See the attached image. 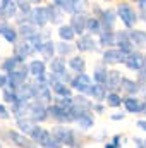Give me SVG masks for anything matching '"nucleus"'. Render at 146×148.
I'll use <instances>...</instances> for the list:
<instances>
[{
  "mask_svg": "<svg viewBox=\"0 0 146 148\" xmlns=\"http://www.w3.org/2000/svg\"><path fill=\"white\" fill-rule=\"evenodd\" d=\"M76 126H77V131L83 134V133H88V131H91L93 127H95V114L93 112H83L77 119H76V122H74Z\"/></svg>",
  "mask_w": 146,
  "mask_h": 148,
  "instance_id": "393cba45",
  "label": "nucleus"
},
{
  "mask_svg": "<svg viewBox=\"0 0 146 148\" xmlns=\"http://www.w3.org/2000/svg\"><path fill=\"white\" fill-rule=\"evenodd\" d=\"M103 148H117V147H115L113 143H110V141H105V143H103Z\"/></svg>",
  "mask_w": 146,
  "mask_h": 148,
  "instance_id": "603ef678",
  "label": "nucleus"
},
{
  "mask_svg": "<svg viewBox=\"0 0 146 148\" xmlns=\"http://www.w3.org/2000/svg\"><path fill=\"white\" fill-rule=\"evenodd\" d=\"M28 64V73H29V79H36V77H41V76H46L48 74V66L45 60H41L40 57H35L31 59Z\"/></svg>",
  "mask_w": 146,
  "mask_h": 148,
  "instance_id": "6ab92c4d",
  "label": "nucleus"
},
{
  "mask_svg": "<svg viewBox=\"0 0 146 148\" xmlns=\"http://www.w3.org/2000/svg\"><path fill=\"white\" fill-rule=\"evenodd\" d=\"M129 40H131L134 50L146 52V29H141V28L131 29L129 31Z\"/></svg>",
  "mask_w": 146,
  "mask_h": 148,
  "instance_id": "b1692460",
  "label": "nucleus"
},
{
  "mask_svg": "<svg viewBox=\"0 0 146 148\" xmlns=\"http://www.w3.org/2000/svg\"><path fill=\"white\" fill-rule=\"evenodd\" d=\"M26 119L33 121L38 126H43V122L48 121V107L38 102H29L26 107Z\"/></svg>",
  "mask_w": 146,
  "mask_h": 148,
  "instance_id": "423d86ee",
  "label": "nucleus"
},
{
  "mask_svg": "<svg viewBox=\"0 0 146 148\" xmlns=\"http://www.w3.org/2000/svg\"><path fill=\"white\" fill-rule=\"evenodd\" d=\"M105 110H107L105 103H93V105H91V112H93L95 115H102V114H105Z\"/></svg>",
  "mask_w": 146,
  "mask_h": 148,
  "instance_id": "79ce46f5",
  "label": "nucleus"
},
{
  "mask_svg": "<svg viewBox=\"0 0 146 148\" xmlns=\"http://www.w3.org/2000/svg\"><path fill=\"white\" fill-rule=\"evenodd\" d=\"M126 117H127L126 112H113V114L110 115V121H113V122H122V121H126Z\"/></svg>",
  "mask_w": 146,
  "mask_h": 148,
  "instance_id": "c03bdc74",
  "label": "nucleus"
},
{
  "mask_svg": "<svg viewBox=\"0 0 146 148\" xmlns=\"http://www.w3.org/2000/svg\"><path fill=\"white\" fill-rule=\"evenodd\" d=\"M136 7L138 12H146V0H136Z\"/></svg>",
  "mask_w": 146,
  "mask_h": 148,
  "instance_id": "49530a36",
  "label": "nucleus"
},
{
  "mask_svg": "<svg viewBox=\"0 0 146 148\" xmlns=\"http://www.w3.org/2000/svg\"><path fill=\"white\" fill-rule=\"evenodd\" d=\"M0 36L3 38L9 45H12V47L19 41V35H17V29H16L14 23L3 21V19H0Z\"/></svg>",
  "mask_w": 146,
  "mask_h": 148,
  "instance_id": "f3484780",
  "label": "nucleus"
},
{
  "mask_svg": "<svg viewBox=\"0 0 146 148\" xmlns=\"http://www.w3.org/2000/svg\"><path fill=\"white\" fill-rule=\"evenodd\" d=\"M139 98H141V114L146 115V93L145 95H141Z\"/></svg>",
  "mask_w": 146,
  "mask_h": 148,
  "instance_id": "09e8293b",
  "label": "nucleus"
},
{
  "mask_svg": "<svg viewBox=\"0 0 146 148\" xmlns=\"http://www.w3.org/2000/svg\"><path fill=\"white\" fill-rule=\"evenodd\" d=\"M74 47H76V52L84 55V53H95V52H100V47H98V41L95 36H89V35H83V36H77L74 41Z\"/></svg>",
  "mask_w": 146,
  "mask_h": 148,
  "instance_id": "6e6552de",
  "label": "nucleus"
},
{
  "mask_svg": "<svg viewBox=\"0 0 146 148\" xmlns=\"http://www.w3.org/2000/svg\"><path fill=\"white\" fill-rule=\"evenodd\" d=\"M57 38L59 41H67V43H74L76 41V35H74L72 28L69 26V23H64L57 28Z\"/></svg>",
  "mask_w": 146,
  "mask_h": 148,
  "instance_id": "473e14b6",
  "label": "nucleus"
},
{
  "mask_svg": "<svg viewBox=\"0 0 146 148\" xmlns=\"http://www.w3.org/2000/svg\"><path fill=\"white\" fill-rule=\"evenodd\" d=\"M16 3H17V14H19V16L28 17L29 12L33 10V3H31L29 0H17Z\"/></svg>",
  "mask_w": 146,
  "mask_h": 148,
  "instance_id": "58836bf2",
  "label": "nucleus"
},
{
  "mask_svg": "<svg viewBox=\"0 0 146 148\" xmlns=\"http://www.w3.org/2000/svg\"><path fill=\"white\" fill-rule=\"evenodd\" d=\"M132 143L136 145V148H146V138H139V136L136 138L134 136L132 138Z\"/></svg>",
  "mask_w": 146,
  "mask_h": 148,
  "instance_id": "a18cd8bd",
  "label": "nucleus"
},
{
  "mask_svg": "<svg viewBox=\"0 0 146 148\" xmlns=\"http://www.w3.org/2000/svg\"><path fill=\"white\" fill-rule=\"evenodd\" d=\"M115 48L122 55H129L131 52H134V47H132V43L129 40V31L115 29Z\"/></svg>",
  "mask_w": 146,
  "mask_h": 148,
  "instance_id": "f8f14e48",
  "label": "nucleus"
},
{
  "mask_svg": "<svg viewBox=\"0 0 146 148\" xmlns=\"http://www.w3.org/2000/svg\"><path fill=\"white\" fill-rule=\"evenodd\" d=\"M9 119H12L9 107L3 105V103H0V121H9Z\"/></svg>",
  "mask_w": 146,
  "mask_h": 148,
  "instance_id": "a19ab883",
  "label": "nucleus"
},
{
  "mask_svg": "<svg viewBox=\"0 0 146 148\" xmlns=\"http://www.w3.org/2000/svg\"><path fill=\"white\" fill-rule=\"evenodd\" d=\"M143 60H145V52L134 50V52H131L129 55H126L122 66H124L127 71H131V73H138V71L141 69V66H143Z\"/></svg>",
  "mask_w": 146,
  "mask_h": 148,
  "instance_id": "a211bd4d",
  "label": "nucleus"
},
{
  "mask_svg": "<svg viewBox=\"0 0 146 148\" xmlns=\"http://www.w3.org/2000/svg\"><path fill=\"white\" fill-rule=\"evenodd\" d=\"M7 86V76L3 73H0V90H3Z\"/></svg>",
  "mask_w": 146,
  "mask_h": 148,
  "instance_id": "8fccbe9b",
  "label": "nucleus"
},
{
  "mask_svg": "<svg viewBox=\"0 0 146 148\" xmlns=\"http://www.w3.org/2000/svg\"><path fill=\"white\" fill-rule=\"evenodd\" d=\"M38 53H40V59L48 64L55 57V41H53V38L52 40H45L43 45H41V48L38 50Z\"/></svg>",
  "mask_w": 146,
  "mask_h": 148,
  "instance_id": "c756f323",
  "label": "nucleus"
},
{
  "mask_svg": "<svg viewBox=\"0 0 146 148\" xmlns=\"http://www.w3.org/2000/svg\"><path fill=\"white\" fill-rule=\"evenodd\" d=\"M53 3L69 17L81 14L84 10H89V5H91V2H86V0H53Z\"/></svg>",
  "mask_w": 146,
  "mask_h": 148,
  "instance_id": "20e7f679",
  "label": "nucleus"
},
{
  "mask_svg": "<svg viewBox=\"0 0 146 148\" xmlns=\"http://www.w3.org/2000/svg\"><path fill=\"white\" fill-rule=\"evenodd\" d=\"M0 148H3V145H2V141H0Z\"/></svg>",
  "mask_w": 146,
  "mask_h": 148,
  "instance_id": "864d4df0",
  "label": "nucleus"
},
{
  "mask_svg": "<svg viewBox=\"0 0 146 148\" xmlns=\"http://www.w3.org/2000/svg\"><path fill=\"white\" fill-rule=\"evenodd\" d=\"M29 81V73H28V64H21L16 71L7 74V86L12 91H17L23 84H26Z\"/></svg>",
  "mask_w": 146,
  "mask_h": 148,
  "instance_id": "39448f33",
  "label": "nucleus"
},
{
  "mask_svg": "<svg viewBox=\"0 0 146 148\" xmlns=\"http://www.w3.org/2000/svg\"><path fill=\"white\" fill-rule=\"evenodd\" d=\"M88 17H89V10H84V12H81V14L72 16V17L67 21L69 26L72 28V31H74L76 36L86 35V21H88Z\"/></svg>",
  "mask_w": 146,
  "mask_h": 148,
  "instance_id": "dca6fc26",
  "label": "nucleus"
},
{
  "mask_svg": "<svg viewBox=\"0 0 146 148\" xmlns=\"http://www.w3.org/2000/svg\"><path fill=\"white\" fill-rule=\"evenodd\" d=\"M16 29H17L19 40H29L35 33H38V29L33 26V24H29L28 21H26V23H23V24H17V26H16Z\"/></svg>",
  "mask_w": 146,
  "mask_h": 148,
  "instance_id": "c9c22d12",
  "label": "nucleus"
},
{
  "mask_svg": "<svg viewBox=\"0 0 146 148\" xmlns=\"http://www.w3.org/2000/svg\"><path fill=\"white\" fill-rule=\"evenodd\" d=\"M122 107L126 114H141V98L139 97H122Z\"/></svg>",
  "mask_w": 146,
  "mask_h": 148,
  "instance_id": "c85d7f7f",
  "label": "nucleus"
},
{
  "mask_svg": "<svg viewBox=\"0 0 146 148\" xmlns=\"http://www.w3.org/2000/svg\"><path fill=\"white\" fill-rule=\"evenodd\" d=\"M29 138H31V141H33L38 148H62L55 140H53L50 129L45 127V126H36V127L31 131Z\"/></svg>",
  "mask_w": 146,
  "mask_h": 148,
  "instance_id": "7ed1b4c3",
  "label": "nucleus"
},
{
  "mask_svg": "<svg viewBox=\"0 0 146 148\" xmlns=\"http://www.w3.org/2000/svg\"><path fill=\"white\" fill-rule=\"evenodd\" d=\"M100 50H108L115 48V31H103L100 36L96 38Z\"/></svg>",
  "mask_w": 146,
  "mask_h": 148,
  "instance_id": "72a5a7b5",
  "label": "nucleus"
},
{
  "mask_svg": "<svg viewBox=\"0 0 146 148\" xmlns=\"http://www.w3.org/2000/svg\"><path fill=\"white\" fill-rule=\"evenodd\" d=\"M122 97H138V81L134 77H129V76H122L120 79V84H119V91Z\"/></svg>",
  "mask_w": 146,
  "mask_h": 148,
  "instance_id": "aec40b11",
  "label": "nucleus"
},
{
  "mask_svg": "<svg viewBox=\"0 0 146 148\" xmlns=\"http://www.w3.org/2000/svg\"><path fill=\"white\" fill-rule=\"evenodd\" d=\"M93 81H91V76L88 73H83V74H74L71 83H69V88L72 90L74 95H88L89 88H91Z\"/></svg>",
  "mask_w": 146,
  "mask_h": 148,
  "instance_id": "0eeeda50",
  "label": "nucleus"
},
{
  "mask_svg": "<svg viewBox=\"0 0 146 148\" xmlns=\"http://www.w3.org/2000/svg\"><path fill=\"white\" fill-rule=\"evenodd\" d=\"M67 69H69V73H72V74L86 73V69H88V60H86V57L81 55V53H74L72 57L67 59Z\"/></svg>",
  "mask_w": 146,
  "mask_h": 148,
  "instance_id": "412c9836",
  "label": "nucleus"
},
{
  "mask_svg": "<svg viewBox=\"0 0 146 148\" xmlns=\"http://www.w3.org/2000/svg\"><path fill=\"white\" fill-rule=\"evenodd\" d=\"M45 9H46V16H48V26H55V28H59L60 24H64V23H67L65 21V14L53 3V2H48L46 5H45Z\"/></svg>",
  "mask_w": 146,
  "mask_h": 148,
  "instance_id": "ddd939ff",
  "label": "nucleus"
},
{
  "mask_svg": "<svg viewBox=\"0 0 146 148\" xmlns=\"http://www.w3.org/2000/svg\"><path fill=\"white\" fill-rule=\"evenodd\" d=\"M136 126H138L139 131H143L146 134V119H138V121H136Z\"/></svg>",
  "mask_w": 146,
  "mask_h": 148,
  "instance_id": "de8ad7c7",
  "label": "nucleus"
},
{
  "mask_svg": "<svg viewBox=\"0 0 146 148\" xmlns=\"http://www.w3.org/2000/svg\"><path fill=\"white\" fill-rule=\"evenodd\" d=\"M138 16H139V21H143L146 24V12H138Z\"/></svg>",
  "mask_w": 146,
  "mask_h": 148,
  "instance_id": "3c124183",
  "label": "nucleus"
},
{
  "mask_svg": "<svg viewBox=\"0 0 146 148\" xmlns=\"http://www.w3.org/2000/svg\"><path fill=\"white\" fill-rule=\"evenodd\" d=\"M53 140L60 145L62 148H83L81 141V133L77 129H74L72 126H53L50 129Z\"/></svg>",
  "mask_w": 146,
  "mask_h": 148,
  "instance_id": "f257e3e1",
  "label": "nucleus"
},
{
  "mask_svg": "<svg viewBox=\"0 0 146 148\" xmlns=\"http://www.w3.org/2000/svg\"><path fill=\"white\" fill-rule=\"evenodd\" d=\"M102 29L103 31H115V24H117V14L113 7H103L100 17H98Z\"/></svg>",
  "mask_w": 146,
  "mask_h": 148,
  "instance_id": "2eb2a0df",
  "label": "nucleus"
},
{
  "mask_svg": "<svg viewBox=\"0 0 146 148\" xmlns=\"http://www.w3.org/2000/svg\"><path fill=\"white\" fill-rule=\"evenodd\" d=\"M102 33H103V29H102V24H100V21H98L96 17L89 16V17H88V21H86V35L98 38Z\"/></svg>",
  "mask_w": 146,
  "mask_h": 148,
  "instance_id": "f704fd0d",
  "label": "nucleus"
},
{
  "mask_svg": "<svg viewBox=\"0 0 146 148\" xmlns=\"http://www.w3.org/2000/svg\"><path fill=\"white\" fill-rule=\"evenodd\" d=\"M21 64H26V62H21V60H17L16 57L9 55V57H5V59L0 60V73H3L7 76V74H10L12 71H16Z\"/></svg>",
  "mask_w": 146,
  "mask_h": 148,
  "instance_id": "2f4dec72",
  "label": "nucleus"
},
{
  "mask_svg": "<svg viewBox=\"0 0 146 148\" xmlns=\"http://www.w3.org/2000/svg\"><path fill=\"white\" fill-rule=\"evenodd\" d=\"M107 88L103 84H91L89 91H88V98L93 102V103H103L105 102V97H107Z\"/></svg>",
  "mask_w": 146,
  "mask_h": 148,
  "instance_id": "bb28decb",
  "label": "nucleus"
},
{
  "mask_svg": "<svg viewBox=\"0 0 146 148\" xmlns=\"http://www.w3.org/2000/svg\"><path fill=\"white\" fill-rule=\"evenodd\" d=\"M28 23L33 24L38 31L48 28V16H46V9H45V5L33 7V10H31L29 16H28Z\"/></svg>",
  "mask_w": 146,
  "mask_h": 148,
  "instance_id": "1a4fd4ad",
  "label": "nucleus"
},
{
  "mask_svg": "<svg viewBox=\"0 0 146 148\" xmlns=\"http://www.w3.org/2000/svg\"><path fill=\"white\" fill-rule=\"evenodd\" d=\"M103 103L107 109H120L122 107V95L117 91H108Z\"/></svg>",
  "mask_w": 146,
  "mask_h": 148,
  "instance_id": "4c0bfd02",
  "label": "nucleus"
},
{
  "mask_svg": "<svg viewBox=\"0 0 146 148\" xmlns=\"http://www.w3.org/2000/svg\"><path fill=\"white\" fill-rule=\"evenodd\" d=\"M113 9H115V14H117V21L122 23V28L126 31H131V29L138 28L139 16H138L136 7H132L131 2H117Z\"/></svg>",
  "mask_w": 146,
  "mask_h": 148,
  "instance_id": "f03ea898",
  "label": "nucleus"
},
{
  "mask_svg": "<svg viewBox=\"0 0 146 148\" xmlns=\"http://www.w3.org/2000/svg\"><path fill=\"white\" fill-rule=\"evenodd\" d=\"M124 74L120 73L119 69L115 67H110L108 74H107V83H105V88L107 91H119V84H120V79H122Z\"/></svg>",
  "mask_w": 146,
  "mask_h": 148,
  "instance_id": "a878e982",
  "label": "nucleus"
},
{
  "mask_svg": "<svg viewBox=\"0 0 146 148\" xmlns=\"http://www.w3.org/2000/svg\"><path fill=\"white\" fill-rule=\"evenodd\" d=\"M76 53V47L74 43H67V41H55V55L62 57V59H69Z\"/></svg>",
  "mask_w": 146,
  "mask_h": 148,
  "instance_id": "7c9ffc66",
  "label": "nucleus"
},
{
  "mask_svg": "<svg viewBox=\"0 0 146 148\" xmlns=\"http://www.w3.org/2000/svg\"><path fill=\"white\" fill-rule=\"evenodd\" d=\"M138 76H136V79H139V81H146V52H145V60H143V66H141V69L138 71Z\"/></svg>",
  "mask_w": 146,
  "mask_h": 148,
  "instance_id": "37998d69",
  "label": "nucleus"
},
{
  "mask_svg": "<svg viewBox=\"0 0 146 148\" xmlns=\"http://www.w3.org/2000/svg\"><path fill=\"white\" fill-rule=\"evenodd\" d=\"M7 141H10L14 147L17 148H38L29 136L19 133L17 129H7Z\"/></svg>",
  "mask_w": 146,
  "mask_h": 148,
  "instance_id": "9b49d317",
  "label": "nucleus"
},
{
  "mask_svg": "<svg viewBox=\"0 0 146 148\" xmlns=\"http://www.w3.org/2000/svg\"><path fill=\"white\" fill-rule=\"evenodd\" d=\"M35 55H36L35 48H33L28 41H24V40H19V41L14 45V48H12V57H16V59L21 60V62H26L28 59L31 60V59H35Z\"/></svg>",
  "mask_w": 146,
  "mask_h": 148,
  "instance_id": "9d476101",
  "label": "nucleus"
},
{
  "mask_svg": "<svg viewBox=\"0 0 146 148\" xmlns=\"http://www.w3.org/2000/svg\"><path fill=\"white\" fill-rule=\"evenodd\" d=\"M17 16V3L16 0H0V19L14 21Z\"/></svg>",
  "mask_w": 146,
  "mask_h": 148,
  "instance_id": "5701e85b",
  "label": "nucleus"
},
{
  "mask_svg": "<svg viewBox=\"0 0 146 148\" xmlns=\"http://www.w3.org/2000/svg\"><path fill=\"white\" fill-rule=\"evenodd\" d=\"M124 59H126V55H122L117 48H108V50H102V60L100 62L110 69V67L124 64Z\"/></svg>",
  "mask_w": 146,
  "mask_h": 148,
  "instance_id": "4468645a",
  "label": "nucleus"
},
{
  "mask_svg": "<svg viewBox=\"0 0 146 148\" xmlns=\"http://www.w3.org/2000/svg\"><path fill=\"white\" fill-rule=\"evenodd\" d=\"M107 74H108V67L103 66L102 62H98V64H95L93 73L89 74V76H91L93 84H103V86H105V83H107Z\"/></svg>",
  "mask_w": 146,
  "mask_h": 148,
  "instance_id": "cd10ccee",
  "label": "nucleus"
},
{
  "mask_svg": "<svg viewBox=\"0 0 146 148\" xmlns=\"http://www.w3.org/2000/svg\"><path fill=\"white\" fill-rule=\"evenodd\" d=\"M14 122H16V129H17L19 133L26 134V136H29L31 131L38 126V124H35L33 121H29V119H26V117H24V119H16Z\"/></svg>",
  "mask_w": 146,
  "mask_h": 148,
  "instance_id": "e433bc0d",
  "label": "nucleus"
},
{
  "mask_svg": "<svg viewBox=\"0 0 146 148\" xmlns=\"http://www.w3.org/2000/svg\"><path fill=\"white\" fill-rule=\"evenodd\" d=\"M126 141H127V140H126V136H122V134H113L112 140H110V143H113L117 148H122V145H124Z\"/></svg>",
  "mask_w": 146,
  "mask_h": 148,
  "instance_id": "ea45409f",
  "label": "nucleus"
},
{
  "mask_svg": "<svg viewBox=\"0 0 146 148\" xmlns=\"http://www.w3.org/2000/svg\"><path fill=\"white\" fill-rule=\"evenodd\" d=\"M46 66H48V74H52V76H55V77H59V79L69 71V69H67V59H62V57H57V55H55Z\"/></svg>",
  "mask_w": 146,
  "mask_h": 148,
  "instance_id": "4be33fe9",
  "label": "nucleus"
}]
</instances>
